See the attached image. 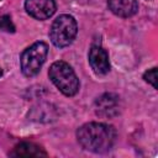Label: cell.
Here are the masks:
<instances>
[{"label": "cell", "instance_id": "6da1fadb", "mask_svg": "<svg viewBox=\"0 0 158 158\" xmlns=\"http://www.w3.org/2000/svg\"><path fill=\"white\" fill-rule=\"evenodd\" d=\"M116 130L101 122H88L77 131L79 144L84 149L94 153H105L110 151L116 142Z\"/></svg>", "mask_w": 158, "mask_h": 158}, {"label": "cell", "instance_id": "7a4b0ae2", "mask_svg": "<svg viewBox=\"0 0 158 158\" xmlns=\"http://www.w3.org/2000/svg\"><path fill=\"white\" fill-rule=\"evenodd\" d=\"M49 79L52 83L59 89L60 93H63L65 96H73L79 90V79L77 74L74 73L73 68L63 62L58 60L54 62L48 72Z\"/></svg>", "mask_w": 158, "mask_h": 158}, {"label": "cell", "instance_id": "3957f363", "mask_svg": "<svg viewBox=\"0 0 158 158\" xmlns=\"http://www.w3.org/2000/svg\"><path fill=\"white\" fill-rule=\"evenodd\" d=\"M77 32H78V25L75 19L70 15L64 14L58 16L53 21L49 30V38L56 47L63 48L69 46L74 41Z\"/></svg>", "mask_w": 158, "mask_h": 158}, {"label": "cell", "instance_id": "277c9868", "mask_svg": "<svg viewBox=\"0 0 158 158\" xmlns=\"http://www.w3.org/2000/svg\"><path fill=\"white\" fill-rule=\"evenodd\" d=\"M48 54V46L44 42H36L26 48L21 57L20 64L25 77H35L41 70Z\"/></svg>", "mask_w": 158, "mask_h": 158}, {"label": "cell", "instance_id": "5b68a950", "mask_svg": "<svg viewBox=\"0 0 158 158\" xmlns=\"http://www.w3.org/2000/svg\"><path fill=\"white\" fill-rule=\"evenodd\" d=\"M95 112L101 118H112L121 112V99L117 94L105 93L95 101Z\"/></svg>", "mask_w": 158, "mask_h": 158}, {"label": "cell", "instance_id": "8992f818", "mask_svg": "<svg viewBox=\"0 0 158 158\" xmlns=\"http://www.w3.org/2000/svg\"><path fill=\"white\" fill-rule=\"evenodd\" d=\"M25 9L30 16L37 20L49 19L56 12L54 0H26Z\"/></svg>", "mask_w": 158, "mask_h": 158}, {"label": "cell", "instance_id": "52a82bcc", "mask_svg": "<svg viewBox=\"0 0 158 158\" xmlns=\"http://www.w3.org/2000/svg\"><path fill=\"white\" fill-rule=\"evenodd\" d=\"M89 64L96 74H106L110 70V60L107 52L99 46H93L89 51Z\"/></svg>", "mask_w": 158, "mask_h": 158}, {"label": "cell", "instance_id": "ba28073f", "mask_svg": "<svg viewBox=\"0 0 158 158\" xmlns=\"http://www.w3.org/2000/svg\"><path fill=\"white\" fill-rule=\"evenodd\" d=\"M109 9L120 17H131L138 11L136 0H107Z\"/></svg>", "mask_w": 158, "mask_h": 158}, {"label": "cell", "instance_id": "9c48e42d", "mask_svg": "<svg viewBox=\"0 0 158 158\" xmlns=\"http://www.w3.org/2000/svg\"><path fill=\"white\" fill-rule=\"evenodd\" d=\"M11 157H46V151L31 142H21L10 153Z\"/></svg>", "mask_w": 158, "mask_h": 158}, {"label": "cell", "instance_id": "30bf717a", "mask_svg": "<svg viewBox=\"0 0 158 158\" xmlns=\"http://www.w3.org/2000/svg\"><path fill=\"white\" fill-rule=\"evenodd\" d=\"M0 30L4 32L14 33L15 32V25L11 21V17L9 15H4L0 17Z\"/></svg>", "mask_w": 158, "mask_h": 158}, {"label": "cell", "instance_id": "8fae6325", "mask_svg": "<svg viewBox=\"0 0 158 158\" xmlns=\"http://www.w3.org/2000/svg\"><path fill=\"white\" fill-rule=\"evenodd\" d=\"M143 79L147 83H149L154 89H157V68H152V69H148L147 72H144Z\"/></svg>", "mask_w": 158, "mask_h": 158}, {"label": "cell", "instance_id": "7c38bea8", "mask_svg": "<svg viewBox=\"0 0 158 158\" xmlns=\"http://www.w3.org/2000/svg\"><path fill=\"white\" fill-rule=\"evenodd\" d=\"M2 75V70H1V68H0V77Z\"/></svg>", "mask_w": 158, "mask_h": 158}]
</instances>
